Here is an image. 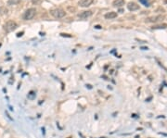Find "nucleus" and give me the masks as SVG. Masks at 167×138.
I'll return each instance as SVG.
<instances>
[{
    "label": "nucleus",
    "instance_id": "obj_1",
    "mask_svg": "<svg viewBox=\"0 0 167 138\" xmlns=\"http://www.w3.org/2000/svg\"><path fill=\"white\" fill-rule=\"evenodd\" d=\"M4 30H5L7 33H11V31H15V30L18 28V24L13 20H8L4 24Z\"/></svg>",
    "mask_w": 167,
    "mask_h": 138
},
{
    "label": "nucleus",
    "instance_id": "obj_2",
    "mask_svg": "<svg viewBox=\"0 0 167 138\" xmlns=\"http://www.w3.org/2000/svg\"><path fill=\"white\" fill-rule=\"evenodd\" d=\"M36 14V9L34 8V7H31V8H28L24 12L23 14V19L25 20H30V19H33L34 18Z\"/></svg>",
    "mask_w": 167,
    "mask_h": 138
},
{
    "label": "nucleus",
    "instance_id": "obj_3",
    "mask_svg": "<svg viewBox=\"0 0 167 138\" xmlns=\"http://www.w3.org/2000/svg\"><path fill=\"white\" fill-rule=\"evenodd\" d=\"M50 14L56 19H61L66 15V12L62 8H54L50 10Z\"/></svg>",
    "mask_w": 167,
    "mask_h": 138
},
{
    "label": "nucleus",
    "instance_id": "obj_4",
    "mask_svg": "<svg viewBox=\"0 0 167 138\" xmlns=\"http://www.w3.org/2000/svg\"><path fill=\"white\" fill-rule=\"evenodd\" d=\"M92 14H93V12L91 11V10H87V11H83L82 13L78 14V17L82 19H87V18L91 17Z\"/></svg>",
    "mask_w": 167,
    "mask_h": 138
},
{
    "label": "nucleus",
    "instance_id": "obj_5",
    "mask_svg": "<svg viewBox=\"0 0 167 138\" xmlns=\"http://www.w3.org/2000/svg\"><path fill=\"white\" fill-rule=\"evenodd\" d=\"M92 3H93V0H79L78 5L82 7H89Z\"/></svg>",
    "mask_w": 167,
    "mask_h": 138
},
{
    "label": "nucleus",
    "instance_id": "obj_6",
    "mask_svg": "<svg viewBox=\"0 0 167 138\" xmlns=\"http://www.w3.org/2000/svg\"><path fill=\"white\" fill-rule=\"evenodd\" d=\"M127 8H128L130 11H135V10L139 9V5H137V4L135 2H129L128 5H127Z\"/></svg>",
    "mask_w": 167,
    "mask_h": 138
},
{
    "label": "nucleus",
    "instance_id": "obj_7",
    "mask_svg": "<svg viewBox=\"0 0 167 138\" xmlns=\"http://www.w3.org/2000/svg\"><path fill=\"white\" fill-rule=\"evenodd\" d=\"M164 19V17H163V16H162V15H158V16H156V17L149 18L146 22H159L160 19Z\"/></svg>",
    "mask_w": 167,
    "mask_h": 138
},
{
    "label": "nucleus",
    "instance_id": "obj_8",
    "mask_svg": "<svg viewBox=\"0 0 167 138\" xmlns=\"http://www.w3.org/2000/svg\"><path fill=\"white\" fill-rule=\"evenodd\" d=\"M118 14L116 12H114V11H111V12H108L107 14H105V19H115L117 18Z\"/></svg>",
    "mask_w": 167,
    "mask_h": 138
},
{
    "label": "nucleus",
    "instance_id": "obj_9",
    "mask_svg": "<svg viewBox=\"0 0 167 138\" xmlns=\"http://www.w3.org/2000/svg\"><path fill=\"white\" fill-rule=\"evenodd\" d=\"M124 5V0H114L112 6L115 7H121Z\"/></svg>",
    "mask_w": 167,
    "mask_h": 138
},
{
    "label": "nucleus",
    "instance_id": "obj_10",
    "mask_svg": "<svg viewBox=\"0 0 167 138\" xmlns=\"http://www.w3.org/2000/svg\"><path fill=\"white\" fill-rule=\"evenodd\" d=\"M27 97H28V99H30V100H34L35 99V97H36V94H35L34 91L32 90V91H30V92L28 93Z\"/></svg>",
    "mask_w": 167,
    "mask_h": 138
},
{
    "label": "nucleus",
    "instance_id": "obj_11",
    "mask_svg": "<svg viewBox=\"0 0 167 138\" xmlns=\"http://www.w3.org/2000/svg\"><path fill=\"white\" fill-rule=\"evenodd\" d=\"M19 2H21V0H7V5L9 6L17 5Z\"/></svg>",
    "mask_w": 167,
    "mask_h": 138
},
{
    "label": "nucleus",
    "instance_id": "obj_12",
    "mask_svg": "<svg viewBox=\"0 0 167 138\" xmlns=\"http://www.w3.org/2000/svg\"><path fill=\"white\" fill-rule=\"evenodd\" d=\"M7 8L6 7H0V15H7Z\"/></svg>",
    "mask_w": 167,
    "mask_h": 138
},
{
    "label": "nucleus",
    "instance_id": "obj_13",
    "mask_svg": "<svg viewBox=\"0 0 167 138\" xmlns=\"http://www.w3.org/2000/svg\"><path fill=\"white\" fill-rule=\"evenodd\" d=\"M167 28V24H162V25H157V26H153L152 29L157 30V29H166Z\"/></svg>",
    "mask_w": 167,
    "mask_h": 138
},
{
    "label": "nucleus",
    "instance_id": "obj_14",
    "mask_svg": "<svg viewBox=\"0 0 167 138\" xmlns=\"http://www.w3.org/2000/svg\"><path fill=\"white\" fill-rule=\"evenodd\" d=\"M139 2L142 3L145 7H150V3L149 2V0H139Z\"/></svg>",
    "mask_w": 167,
    "mask_h": 138
},
{
    "label": "nucleus",
    "instance_id": "obj_15",
    "mask_svg": "<svg viewBox=\"0 0 167 138\" xmlns=\"http://www.w3.org/2000/svg\"><path fill=\"white\" fill-rule=\"evenodd\" d=\"M61 35L63 37H72V35H68L67 34H61Z\"/></svg>",
    "mask_w": 167,
    "mask_h": 138
},
{
    "label": "nucleus",
    "instance_id": "obj_16",
    "mask_svg": "<svg viewBox=\"0 0 167 138\" xmlns=\"http://www.w3.org/2000/svg\"><path fill=\"white\" fill-rule=\"evenodd\" d=\"M22 34H23V31H22V33H18V34H17V37L22 36Z\"/></svg>",
    "mask_w": 167,
    "mask_h": 138
},
{
    "label": "nucleus",
    "instance_id": "obj_17",
    "mask_svg": "<svg viewBox=\"0 0 167 138\" xmlns=\"http://www.w3.org/2000/svg\"><path fill=\"white\" fill-rule=\"evenodd\" d=\"M39 1H40V0H33V3H34V4H37V3H39Z\"/></svg>",
    "mask_w": 167,
    "mask_h": 138
},
{
    "label": "nucleus",
    "instance_id": "obj_18",
    "mask_svg": "<svg viewBox=\"0 0 167 138\" xmlns=\"http://www.w3.org/2000/svg\"><path fill=\"white\" fill-rule=\"evenodd\" d=\"M6 115H7V118H8V119L11 120V121H12V119H11V117H10L9 115H8V113H7V112H6Z\"/></svg>",
    "mask_w": 167,
    "mask_h": 138
},
{
    "label": "nucleus",
    "instance_id": "obj_19",
    "mask_svg": "<svg viewBox=\"0 0 167 138\" xmlns=\"http://www.w3.org/2000/svg\"><path fill=\"white\" fill-rule=\"evenodd\" d=\"M95 28H96V29H100V28H101V26H99V25H96V26H95Z\"/></svg>",
    "mask_w": 167,
    "mask_h": 138
},
{
    "label": "nucleus",
    "instance_id": "obj_20",
    "mask_svg": "<svg viewBox=\"0 0 167 138\" xmlns=\"http://www.w3.org/2000/svg\"><path fill=\"white\" fill-rule=\"evenodd\" d=\"M86 87H88L89 89H91V88H92V86H91L90 84H86Z\"/></svg>",
    "mask_w": 167,
    "mask_h": 138
},
{
    "label": "nucleus",
    "instance_id": "obj_21",
    "mask_svg": "<svg viewBox=\"0 0 167 138\" xmlns=\"http://www.w3.org/2000/svg\"><path fill=\"white\" fill-rule=\"evenodd\" d=\"M141 49H143V50H147L148 47H141Z\"/></svg>",
    "mask_w": 167,
    "mask_h": 138
},
{
    "label": "nucleus",
    "instance_id": "obj_22",
    "mask_svg": "<svg viewBox=\"0 0 167 138\" xmlns=\"http://www.w3.org/2000/svg\"><path fill=\"white\" fill-rule=\"evenodd\" d=\"M164 3H165V4H167V0H165V1H164Z\"/></svg>",
    "mask_w": 167,
    "mask_h": 138
}]
</instances>
